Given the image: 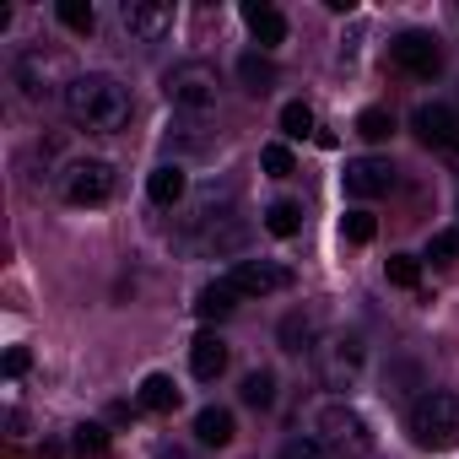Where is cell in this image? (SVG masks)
<instances>
[{
    "instance_id": "6da1fadb",
    "label": "cell",
    "mask_w": 459,
    "mask_h": 459,
    "mask_svg": "<svg viewBox=\"0 0 459 459\" xmlns=\"http://www.w3.org/2000/svg\"><path fill=\"white\" fill-rule=\"evenodd\" d=\"M65 114L82 125V130H125L130 125V92L103 76V71H87V76H71L65 82Z\"/></svg>"
},
{
    "instance_id": "7a4b0ae2",
    "label": "cell",
    "mask_w": 459,
    "mask_h": 459,
    "mask_svg": "<svg viewBox=\"0 0 459 459\" xmlns=\"http://www.w3.org/2000/svg\"><path fill=\"white\" fill-rule=\"evenodd\" d=\"M411 437L416 448H454L459 443V389H427L416 405H411Z\"/></svg>"
},
{
    "instance_id": "3957f363",
    "label": "cell",
    "mask_w": 459,
    "mask_h": 459,
    "mask_svg": "<svg viewBox=\"0 0 459 459\" xmlns=\"http://www.w3.org/2000/svg\"><path fill=\"white\" fill-rule=\"evenodd\" d=\"M314 432H319V443L330 448V454H351V459H362L368 448H373V432H368V421L346 405V400H330V405H319V416H314Z\"/></svg>"
},
{
    "instance_id": "277c9868",
    "label": "cell",
    "mask_w": 459,
    "mask_h": 459,
    "mask_svg": "<svg viewBox=\"0 0 459 459\" xmlns=\"http://www.w3.org/2000/svg\"><path fill=\"white\" fill-rule=\"evenodd\" d=\"M216 65H205V60H178L168 76H162V92H168V103L173 108H184V114H205L211 103H216Z\"/></svg>"
},
{
    "instance_id": "5b68a950",
    "label": "cell",
    "mask_w": 459,
    "mask_h": 459,
    "mask_svg": "<svg viewBox=\"0 0 459 459\" xmlns=\"http://www.w3.org/2000/svg\"><path fill=\"white\" fill-rule=\"evenodd\" d=\"M60 189L71 205H103L114 195V162L103 157H76L65 173H60Z\"/></svg>"
},
{
    "instance_id": "8992f818",
    "label": "cell",
    "mask_w": 459,
    "mask_h": 459,
    "mask_svg": "<svg viewBox=\"0 0 459 459\" xmlns=\"http://www.w3.org/2000/svg\"><path fill=\"white\" fill-rule=\"evenodd\" d=\"M389 55H394V65H400L405 76H416V82H432V76L443 71V49H437V39L421 33V28H405V33L389 44Z\"/></svg>"
},
{
    "instance_id": "52a82bcc",
    "label": "cell",
    "mask_w": 459,
    "mask_h": 459,
    "mask_svg": "<svg viewBox=\"0 0 459 459\" xmlns=\"http://www.w3.org/2000/svg\"><path fill=\"white\" fill-rule=\"evenodd\" d=\"M221 281L233 287L238 298H265V292H287V287H292V271L276 265V260H238Z\"/></svg>"
},
{
    "instance_id": "ba28073f",
    "label": "cell",
    "mask_w": 459,
    "mask_h": 459,
    "mask_svg": "<svg viewBox=\"0 0 459 459\" xmlns=\"http://www.w3.org/2000/svg\"><path fill=\"white\" fill-rule=\"evenodd\" d=\"M362 341L357 335H330L325 346H319V368H325V384L330 389H351L357 378H362Z\"/></svg>"
},
{
    "instance_id": "9c48e42d",
    "label": "cell",
    "mask_w": 459,
    "mask_h": 459,
    "mask_svg": "<svg viewBox=\"0 0 459 459\" xmlns=\"http://www.w3.org/2000/svg\"><path fill=\"white\" fill-rule=\"evenodd\" d=\"M411 130H416V141L432 146V152H459V114H454L448 103H416Z\"/></svg>"
},
{
    "instance_id": "30bf717a",
    "label": "cell",
    "mask_w": 459,
    "mask_h": 459,
    "mask_svg": "<svg viewBox=\"0 0 459 459\" xmlns=\"http://www.w3.org/2000/svg\"><path fill=\"white\" fill-rule=\"evenodd\" d=\"M119 22H125V33H130L135 44H157V39H168V28H173V6H168V0H125V6H119Z\"/></svg>"
},
{
    "instance_id": "8fae6325",
    "label": "cell",
    "mask_w": 459,
    "mask_h": 459,
    "mask_svg": "<svg viewBox=\"0 0 459 459\" xmlns=\"http://www.w3.org/2000/svg\"><path fill=\"white\" fill-rule=\"evenodd\" d=\"M346 195H357V200H378V195H389L394 189V162L389 157H357V162H346Z\"/></svg>"
},
{
    "instance_id": "7c38bea8",
    "label": "cell",
    "mask_w": 459,
    "mask_h": 459,
    "mask_svg": "<svg viewBox=\"0 0 459 459\" xmlns=\"http://www.w3.org/2000/svg\"><path fill=\"white\" fill-rule=\"evenodd\" d=\"M55 76H60V60L55 55H44V49H22L17 55V87H22V98L44 103L55 92Z\"/></svg>"
},
{
    "instance_id": "4fadbf2b",
    "label": "cell",
    "mask_w": 459,
    "mask_h": 459,
    "mask_svg": "<svg viewBox=\"0 0 459 459\" xmlns=\"http://www.w3.org/2000/svg\"><path fill=\"white\" fill-rule=\"evenodd\" d=\"M189 373H195L200 384L221 378V373H227V341H221V335H211V330H205V335H195V341H189Z\"/></svg>"
},
{
    "instance_id": "5bb4252c",
    "label": "cell",
    "mask_w": 459,
    "mask_h": 459,
    "mask_svg": "<svg viewBox=\"0 0 459 459\" xmlns=\"http://www.w3.org/2000/svg\"><path fill=\"white\" fill-rule=\"evenodd\" d=\"M244 22H249V33H255L260 49L287 44V17H281L276 6H265V0H244Z\"/></svg>"
},
{
    "instance_id": "9a60e30c",
    "label": "cell",
    "mask_w": 459,
    "mask_h": 459,
    "mask_svg": "<svg viewBox=\"0 0 459 459\" xmlns=\"http://www.w3.org/2000/svg\"><path fill=\"white\" fill-rule=\"evenodd\" d=\"M233 411H227V405H205L200 416H195V437H200V448H227V443H233Z\"/></svg>"
},
{
    "instance_id": "2e32d148",
    "label": "cell",
    "mask_w": 459,
    "mask_h": 459,
    "mask_svg": "<svg viewBox=\"0 0 459 459\" xmlns=\"http://www.w3.org/2000/svg\"><path fill=\"white\" fill-rule=\"evenodd\" d=\"M184 189H189V178H184V168H178V162H162V168L146 178V195H152L157 205H178V200H184Z\"/></svg>"
},
{
    "instance_id": "e0dca14e",
    "label": "cell",
    "mask_w": 459,
    "mask_h": 459,
    "mask_svg": "<svg viewBox=\"0 0 459 459\" xmlns=\"http://www.w3.org/2000/svg\"><path fill=\"white\" fill-rule=\"evenodd\" d=\"M233 308H238V292L227 287L221 276H216L211 287H200V298H195V314H200L205 325H211V319H227V314H233Z\"/></svg>"
},
{
    "instance_id": "ac0fdd59",
    "label": "cell",
    "mask_w": 459,
    "mask_h": 459,
    "mask_svg": "<svg viewBox=\"0 0 459 459\" xmlns=\"http://www.w3.org/2000/svg\"><path fill=\"white\" fill-rule=\"evenodd\" d=\"M178 384L168 378V373H152L146 384H141V411H157V416H168V411H178Z\"/></svg>"
},
{
    "instance_id": "d6986e66",
    "label": "cell",
    "mask_w": 459,
    "mask_h": 459,
    "mask_svg": "<svg viewBox=\"0 0 459 459\" xmlns=\"http://www.w3.org/2000/svg\"><path fill=\"white\" fill-rule=\"evenodd\" d=\"M238 82H244L255 98H265V92L276 87V65H271L265 55H244V60H238Z\"/></svg>"
},
{
    "instance_id": "ffe728a7",
    "label": "cell",
    "mask_w": 459,
    "mask_h": 459,
    "mask_svg": "<svg viewBox=\"0 0 459 459\" xmlns=\"http://www.w3.org/2000/svg\"><path fill=\"white\" fill-rule=\"evenodd\" d=\"M238 394H244L249 411H271V405H276V373H271V368H255Z\"/></svg>"
},
{
    "instance_id": "44dd1931",
    "label": "cell",
    "mask_w": 459,
    "mask_h": 459,
    "mask_svg": "<svg viewBox=\"0 0 459 459\" xmlns=\"http://www.w3.org/2000/svg\"><path fill=\"white\" fill-rule=\"evenodd\" d=\"M298 227H303V205H298V200H276V205L265 211V233H276V238H298Z\"/></svg>"
},
{
    "instance_id": "7402d4cb",
    "label": "cell",
    "mask_w": 459,
    "mask_h": 459,
    "mask_svg": "<svg viewBox=\"0 0 459 459\" xmlns=\"http://www.w3.org/2000/svg\"><path fill=\"white\" fill-rule=\"evenodd\" d=\"M384 276H389V287H400V292H416V287H421V260H416V255H389Z\"/></svg>"
},
{
    "instance_id": "603a6c76",
    "label": "cell",
    "mask_w": 459,
    "mask_h": 459,
    "mask_svg": "<svg viewBox=\"0 0 459 459\" xmlns=\"http://www.w3.org/2000/svg\"><path fill=\"white\" fill-rule=\"evenodd\" d=\"M314 330H319L314 314H292V319L281 325V346H287V351H319V346H314Z\"/></svg>"
},
{
    "instance_id": "cb8c5ba5",
    "label": "cell",
    "mask_w": 459,
    "mask_h": 459,
    "mask_svg": "<svg viewBox=\"0 0 459 459\" xmlns=\"http://www.w3.org/2000/svg\"><path fill=\"white\" fill-rule=\"evenodd\" d=\"M60 22L71 28V33H92L98 28V12H92V0H60Z\"/></svg>"
},
{
    "instance_id": "d4e9b609",
    "label": "cell",
    "mask_w": 459,
    "mask_h": 459,
    "mask_svg": "<svg viewBox=\"0 0 459 459\" xmlns=\"http://www.w3.org/2000/svg\"><path fill=\"white\" fill-rule=\"evenodd\" d=\"M357 135L362 141H389L394 135V114L389 108H362L357 114Z\"/></svg>"
},
{
    "instance_id": "484cf974",
    "label": "cell",
    "mask_w": 459,
    "mask_h": 459,
    "mask_svg": "<svg viewBox=\"0 0 459 459\" xmlns=\"http://www.w3.org/2000/svg\"><path fill=\"white\" fill-rule=\"evenodd\" d=\"M427 260H432V265H459V227H443V233H432Z\"/></svg>"
},
{
    "instance_id": "4316f807",
    "label": "cell",
    "mask_w": 459,
    "mask_h": 459,
    "mask_svg": "<svg viewBox=\"0 0 459 459\" xmlns=\"http://www.w3.org/2000/svg\"><path fill=\"white\" fill-rule=\"evenodd\" d=\"M341 233H346V244H373L378 221H373V211H346L341 216Z\"/></svg>"
},
{
    "instance_id": "83f0119b",
    "label": "cell",
    "mask_w": 459,
    "mask_h": 459,
    "mask_svg": "<svg viewBox=\"0 0 459 459\" xmlns=\"http://www.w3.org/2000/svg\"><path fill=\"white\" fill-rule=\"evenodd\" d=\"M281 459H335V454H330L314 432H298V437H287V443H281Z\"/></svg>"
},
{
    "instance_id": "f1b7e54d",
    "label": "cell",
    "mask_w": 459,
    "mask_h": 459,
    "mask_svg": "<svg viewBox=\"0 0 459 459\" xmlns=\"http://www.w3.org/2000/svg\"><path fill=\"white\" fill-rule=\"evenodd\" d=\"M281 130H287L292 141L314 135V108H308V103H287V108H281Z\"/></svg>"
},
{
    "instance_id": "f546056e",
    "label": "cell",
    "mask_w": 459,
    "mask_h": 459,
    "mask_svg": "<svg viewBox=\"0 0 459 459\" xmlns=\"http://www.w3.org/2000/svg\"><path fill=\"white\" fill-rule=\"evenodd\" d=\"M71 448H76V454H103V448H108V432H103L98 421H82V427L71 432Z\"/></svg>"
},
{
    "instance_id": "4dcf8cb0",
    "label": "cell",
    "mask_w": 459,
    "mask_h": 459,
    "mask_svg": "<svg viewBox=\"0 0 459 459\" xmlns=\"http://www.w3.org/2000/svg\"><path fill=\"white\" fill-rule=\"evenodd\" d=\"M260 168H265L271 178H287V173L298 168V162H292V146H281V141H276V146H265V152H260Z\"/></svg>"
},
{
    "instance_id": "1f68e13d",
    "label": "cell",
    "mask_w": 459,
    "mask_h": 459,
    "mask_svg": "<svg viewBox=\"0 0 459 459\" xmlns=\"http://www.w3.org/2000/svg\"><path fill=\"white\" fill-rule=\"evenodd\" d=\"M28 362H33V357H28V346H12V351H6V378H22V373H28Z\"/></svg>"
}]
</instances>
